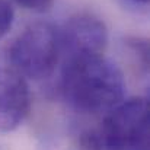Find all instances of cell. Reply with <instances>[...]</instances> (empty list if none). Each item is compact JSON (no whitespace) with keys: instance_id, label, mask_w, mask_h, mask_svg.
<instances>
[{"instance_id":"obj_7","label":"cell","mask_w":150,"mask_h":150,"mask_svg":"<svg viewBox=\"0 0 150 150\" xmlns=\"http://www.w3.org/2000/svg\"><path fill=\"white\" fill-rule=\"evenodd\" d=\"M16 4L32 12H47L55 0H13Z\"/></svg>"},{"instance_id":"obj_5","label":"cell","mask_w":150,"mask_h":150,"mask_svg":"<svg viewBox=\"0 0 150 150\" xmlns=\"http://www.w3.org/2000/svg\"><path fill=\"white\" fill-rule=\"evenodd\" d=\"M31 109L25 77L15 69L0 67V133L16 130Z\"/></svg>"},{"instance_id":"obj_3","label":"cell","mask_w":150,"mask_h":150,"mask_svg":"<svg viewBox=\"0 0 150 150\" xmlns=\"http://www.w3.org/2000/svg\"><path fill=\"white\" fill-rule=\"evenodd\" d=\"M105 150H149V102L146 98L121 100L103 121Z\"/></svg>"},{"instance_id":"obj_8","label":"cell","mask_w":150,"mask_h":150,"mask_svg":"<svg viewBox=\"0 0 150 150\" xmlns=\"http://www.w3.org/2000/svg\"><path fill=\"white\" fill-rule=\"evenodd\" d=\"M80 150H105L99 137L95 134H85L80 140Z\"/></svg>"},{"instance_id":"obj_4","label":"cell","mask_w":150,"mask_h":150,"mask_svg":"<svg viewBox=\"0 0 150 150\" xmlns=\"http://www.w3.org/2000/svg\"><path fill=\"white\" fill-rule=\"evenodd\" d=\"M61 52L74 54H103L108 42V31L98 16L77 13L64 23L60 31Z\"/></svg>"},{"instance_id":"obj_6","label":"cell","mask_w":150,"mask_h":150,"mask_svg":"<svg viewBox=\"0 0 150 150\" xmlns=\"http://www.w3.org/2000/svg\"><path fill=\"white\" fill-rule=\"evenodd\" d=\"M15 21V12L9 0H0V40L7 35Z\"/></svg>"},{"instance_id":"obj_2","label":"cell","mask_w":150,"mask_h":150,"mask_svg":"<svg viewBox=\"0 0 150 150\" xmlns=\"http://www.w3.org/2000/svg\"><path fill=\"white\" fill-rule=\"evenodd\" d=\"M60 54V31L48 22H37L26 26L13 40L7 51L13 69L34 80L52 74Z\"/></svg>"},{"instance_id":"obj_1","label":"cell","mask_w":150,"mask_h":150,"mask_svg":"<svg viewBox=\"0 0 150 150\" xmlns=\"http://www.w3.org/2000/svg\"><path fill=\"white\" fill-rule=\"evenodd\" d=\"M60 89L74 109L103 112L124 99L125 80L115 63L103 54L66 55Z\"/></svg>"},{"instance_id":"obj_9","label":"cell","mask_w":150,"mask_h":150,"mask_svg":"<svg viewBox=\"0 0 150 150\" xmlns=\"http://www.w3.org/2000/svg\"><path fill=\"white\" fill-rule=\"evenodd\" d=\"M133 4H137V6H147L149 0H130Z\"/></svg>"}]
</instances>
